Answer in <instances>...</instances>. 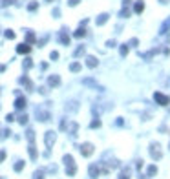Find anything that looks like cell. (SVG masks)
Returning a JSON list of instances; mask_svg holds the SVG:
<instances>
[{
	"mask_svg": "<svg viewBox=\"0 0 170 179\" xmlns=\"http://www.w3.org/2000/svg\"><path fill=\"white\" fill-rule=\"evenodd\" d=\"M44 143H46V146H48V148H51V146H53V143H55V132H46V135H44Z\"/></svg>",
	"mask_w": 170,
	"mask_h": 179,
	"instance_id": "cell-1",
	"label": "cell"
},
{
	"mask_svg": "<svg viewBox=\"0 0 170 179\" xmlns=\"http://www.w3.org/2000/svg\"><path fill=\"white\" fill-rule=\"evenodd\" d=\"M80 154H83V155H92L93 154V144H90V143H84L83 144V146H80Z\"/></svg>",
	"mask_w": 170,
	"mask_h": 179,
	"instance_id": "cell-2",
	"label": "cell"
},
{
	"mask_svg": "<svg viewBox=\"0 0 170 179\" xmlns=\"http://www.w3.org/2000/svg\"><path fill=\"white\" fill-rule=\"evenodd\" d=\"M150 148H152V150H150L152 157H155V159H159V157H161V152H159V144H152Z\"/></svg>",
	"mask_w": 170,
	"mask_h": 179,
	"instance_id": "cell-3",
	"label": "cell"
},
{
	"mask_svg": "<svg viewBox=\"0 0 170 179\" xmlns=\"http://www.w3.org/2000/svg\"><path fill=\"white\" fill-rule=\"evenodd\" d=\"M37 117H38V121H50V113L40 112V110H37Z\"/></svg>",
	"mask_w": 170,
	"mask_h": 179,
	"instance_id": "cell-4",
	"label": "cell"
},
{
	"mask_svg": "<svg viewBox=\"0 0 170 179\" xmlns=\"http://www.w3.org/2000/svg\"><path fill=\"white\" fill-rule=\"evenodd\" d=\"M17 51L18 53H29V46L28 44H20V46H17Z\"/></svg>",
	"mask_w": 170,
	"mask_h": 179,
	"instance_id": "cell-5",
	"label": "cell"
},
{
	"mask_svg": "<svg viewBox=\"0 0 170 179\" xmlns=\"http://www.w3.org/2000/svg\"><path fill=\"white\" fill-rule=\"evenodd\" d=\"M29 155H31V159H37V148L33 143H29Z\"/></svg>",
	"mask_w": 170,
	"mask_h": 179,
	"instance_id": "cell-6",
	"label": "cell"
},
{
	"mask_svg": "<svg viewBox=\"0 0 170 179\" xmlns=\"http://www.w3.org/2000/svg\"><path fill=\"white\" fill-rule=\"evenodd\" d=\"M155 99H157L161 104H168V99H167V97H163L161 93H155Z\"/></svg>",
	"mask_w": 170,
	"mask_h": 179,
	"instance_id": "cell-7",
	"label": "cell"
},
{
	"mask_svg": "<svg viewBox=\"0 0 170 179\" xmlns=\"http://www.w3.org/2000/svg\"><path fill=\"white\" fill-rule=\"evenodd\" d=\"M64 164H66V166H71V164H73V157L71 155H64Z\"/></svg>",
	"mask_w": 170,
	"mask_h": 179,
	"instance_id": "cell-8",
	"label": "cell"
},
{
	"mask_svg": "<svg viewBox=\"0 0 170 179\" xmlns=\"http://www.w3.org/2000/svg\"><path fill=\"white\" fill-rule=\"evenodd\" d=\"M15 106H17L18 110H22V108L26 106V101H24V99H17V102H15Z\"/></svg>",
	"mask_w": 170,
	"mask_h": 179,
	"instance_id": "cell-9",
	"label": "cell"
},
{
	"mask_svg": "<svg viewBox=\"0 0 170 179\" xmlns=\"http://www.w3.org/2000/svg\"><path fill=\"white\" fill-rule=\"evenodd\" d=\"M26 137H28V141H29V143H33V139H35V132H33V130H28Z\"/></svg>",
	"mask_w": 170,
	"mask_h": 179,
	"instance_id": "cell-10",
	"label": "cell"
},
{
	"mask_svg": "<svg viewBox=\"0 0 170 179\" xmlns=\"http://www.w3.org/2000/svg\"><path fill=\"white\" fill-rule=\"evenodd\" d=\"M33 179H44V172L42 170H37L35 174H33Z\"/></svg>",
	"mask_w": 170,
	"mask_h": 179,
	"instance_id": "cell-11",
	"label": "cell"
},
{
	"mask_svg": "<svg viewBox=\"0 0 170 179\" xmlns=\"http://www.w3.org/2000/svg\"><path fill=\"white\" fill-rule=\"evenodd\" d=\"M97 174H99V168L97 166H90V176L92 177H97Z\"/></svg>",
	"mask_w": 170,
	"mask_h": 179,
	"instance_id": "cell-12",
	"label": "cell"
},
{
	"mask_svg": "<svg viewBox=\"0 0 170 179\" xmlns=\"http://www.w3.org/2000/svg\"><path fill=\"white\" fill-rule=\"evenodd\" d=\"M24 168V161H17V164H15V172H20Z\"/></svg>",
	"mask_w": 170,
	"mask_h": 179,
	"instance_id": "cell-13",
	"label": "cell"
},
{
	"mask_svg": "<svg viewBox=\"0 0 170 179\" xmlns=\"http://www.w3.org/2000/svg\"><path fill=\"white\" fill-rule=\"evenodd\" d=\"M143 9H145V4H143V2H139V4H135V11H137V13H141Z\"/></svg>",
	"mask_w": 170,
	"mask_h": 179,
	"instance_id": "cell-14",
	"label": "cell"
},
{
	"mask_svg": "<svg viewBox=\"0 0 170 179\" xmlns=\"http://www.w3.org/2000/svg\"><path fill=\"white\" fill-rule=\"evenodd\" d=\"M50 84L51 86H57L59 84V77H50Z\"/></svg>",
	"mask_w": 170,
	"mask_h": 179,
	"instance_id": "cell-15",
	"label": "cell"
},
{
	"mask_svg": "<svg viewBox=\"0 0 170 179\" xmlns=\"http://www.w3.org/2000/svg\"><path fill=\"white\" fill-rule=\"evenodd\" d=\"M18 122H20V124H26V122H28V117H26V115H20V117H18Z\"/></svg>",
	"mask_w": 170,
	"mask_h": 179,
	"instance_id": "cell-16",
	"label": "cell"
},
{
	"mask_svg": "<svg viewBox=\"0 0 170 179\" xmlns=\"http://www.w3.org/2000/svg\"><path fill=\"white\" fill-rule=\"evenodd\" d=\"M75 166H73V164H71V166H68V176H73V174H75Z\"/></svg>",
	"mask_w": 170,
	"mask_h": 179,
	"instance_id": "cell-17",
	"label": "cell"
},
{
	"mask_svg": "<svg viewBox=\"0 0 170 179\" xmlns=\"http://www.w3.org/2000/svg\"><path fill=\"white\" fill-rule=\"evenodd\" d=\"M95 64H97V62H95V59H93V57H88V66H92V68H93Z\"/></svg>",
	"mask_w": 170,
	"mask_h": 179,
	"instance_id": "cell-18",
	"label": "cell"
},
{
	"mask_svg": "<svg viewBox=\"0 0 170 179\" xmlns=\"http://www.w3.org/2000/svg\"><path fill=\"white\" fill-rule=\"evenodd\" d=\"M6 37H8V38H15V33H13L11 29H8V31H6Z\"/></svg>",
	"mask_w": 170,
	"mask_h": 179,
	"instance_id": "cell-19",
	"label": "cell"
},
{
	"mask_svg": "<svg viewBox=\"0 0 170 179\" xmlns=\"http://www.w3.org/2000/svg\"><path fill=\"white\" fill-rule=\"evenodd\" d=\"M28 9H29V11H35V9H37V2H31V4L28 6Z\"/></svg>",
	"mask_w": 170,
	"mask_h": 179,
	"instance_id": "cell-20",
	"label": "cell"
},
{
	"mask_svg": "<svg viewBox=\"0 0 170 179\" xmlns=\"http://www.w3.org/2000/svg\"><path fill=\"white\" fill-rule=\"evenodd\" d=\"M155 172H157V168H155V166H150V168H148V176H154Z\"/></svg>",
	"mask_w": 170,
	"mask_h": 179,
	"instance_id": "cell-21",
	"label": "cell"
},
{
	"mask_svg": "<svg viewBox=\"0 0 170 179\" xmlns=\"http://www.w3.org/2000/svg\"><path fill=\"white\" fill-rule=\"evenodd\" d=\"M84 35V29H77L75 31V37H83Z\"/></svg>",
	"mask_w": 170,
	"mask_h": 179,
	"instance_id": "cell-22",
	"label": "cell"
},
{
	"mask_svg": "<svg viewBox=\"0 0 170 179\" xmlns=\"http://www.w3.org/2000/svg\"><path fill=\"white\" fill-rule=\"evenodd\" d=\"M60 40H62V42H64V44H68V42H70V38H68L66 35H60Z\"/></svg>",
	"mask_w": 170,
	"mask_h": 179,
	"instance_id": "cell-23",
	"label": "cell"
},
{
	"mask_svg": "<svg viewBox=\"0 0 170 179\" xmlns=\"http://www.w3.org/2000/svg\"><path fill=\"white\" fill-rule=\"evenodd\" d=\"M79 70H80L79 64H71V71H79Z\"/></svg>",
	"mask_w": 170,
	"mask_h": 179,
	"instance_id": "cell-24",
	"label": "cell"
},
{
	"mask_svg": "<svg viewBox=\"0 0 170 179\" xmlns=\"http://www.w3.org/2000/svg\"><path fill=\"white\" fill-rule=\"evenodd\" d=\"M106 22V15H101V18H99V24H104Z\"/></svg>",
	"mask_w": 170,
	"mask_h": 179,
	"instance_id": "cell-25",
	"label": "cell"
},
{
	"mask_svg": "<svg viewBox=\"0 0 170 179\" xmlns=\"http://www.w3.org/2000/svg\"><path fill=\"white\" fill-rule=\"evenodd\" d=\"M13 2H15V0H4L2 6H9V4H13Z\"/></svg>",
	"mask_w": 170,
	"mask_h": 179,
	"instance_id": "cell-26",
	"label": "cell"
},
{
	"mask_svg": "<svg viewBox=\"0 0 170 179\" xmlns=\"http://www.w3.org/2000/svg\"><path fill=\"white\" fill-rule=\"evenodd\" d=\"M9 134H11L9 130H4V132H2V137H9Z\"/></svg>",
	"mask_w": 170,
	"mask_h": 179,
	"instance_id": "cell-27",
	"label": "cell"
},
{
	"mask_svg": "<svg viewBox=\"0 0 170 179\" xmlns=\"http://www.w3.org/2000/svg\"><path fill=\"white\" fill-rule=\"evenodd\" d=\"M28 40H29V42H33V40H35V35H31V33H28Z\"/></svg>",
	"mask_w": 170,
	"mask_h": 179,
	"instance_id": "cell-28",
	"label": "cell"
},
{
	"mask_svg": "<svg viewBox=\"0 0 170 179\" xmlns=\"http://www.w3.org/2000/svg\"><path fill=\"white\" fill-rule=\"evenodd\" d=\"M6 159V152H0V163H2Z\"/></svg>",
	"mask_w": 170,
	"mask_h": 179,
	"instance_id": "cell-29",
	"label": "cell"
},
{
	"mask_svg": "<svg viewBox=\"0 0 170 179\" xmlns=\"http://www.w3.org/2000/svg\"><path fill=\"white\" fill-rule=\"evenodd\" d=\"M79 4V0H70V6H77Z\"/></svg>",
	"mask_w": 170,
	"mask_h": 179,
	"instance_id": "cell-30",
	"label": "cell"
}]
</instances>
